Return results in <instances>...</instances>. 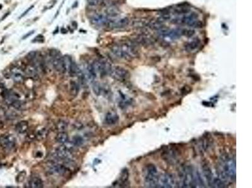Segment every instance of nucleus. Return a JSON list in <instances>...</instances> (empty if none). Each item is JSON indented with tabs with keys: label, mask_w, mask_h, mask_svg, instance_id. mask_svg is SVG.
Here are the masks:
<instances>
[{
	"label": "nucleus",
	"mask_w": 252,
	"mask_h": 188,
	"mask_svg": "<svg viewBox=\"0 0 252 188\" xmlns=\"http://www.w3.org/2000/svg\"><path fill=\"white\" fill-rule=\"evenodd\" d=\"M111 51L116 57L126 60H130L138 55L136 47L131 42L116 44L112 47Z\"/></svg>",
	"instance_id": "1"
},
{
	"label": "nucleus",
	"mask_w": 252,
	"mask_h": 188,
	"mask_svg": "<svg viewBox=\"0 0 252 188\" xmlns=\"http://www.w3.org/2000/svg\"><path fill=\"white\" fill-rule=\"evenodd\" d=\"M220 179L224 182L235 181L236 179V163L230 158L224 159L220 166Z\"/></svg>",
	"instance_id": "2"
},
{
	"label": "nucleus",
	"mask_w": 252,
	"mask_h": 188,
	"mask_svg": "<svg viewBox=\"0 0 252 188\" xmlns=\"http://www.w3.org/2000/svg\"><path fill=\"white\" fill-rule=\"evenodd\" d=\"M159 174L158 169L153 164L147 165L144 169V182L146 187H156Z\"/></svg>",
	"instance_id": "3"
},
{
	"label": "nucleus",
	"mask_w": 252,
	"mask_h": 188,
	"mask_svg": "<svg viewBox=\"0 0 252 188\" xmlns=\"http://www.w3.org/2000/svg\"><path fill=\"white\" fill-rule=\"evenodd\" d=\"M198 14L196 13H188L181 15L180 17L173 19L172 22L175 24L187 25L189 26L194 28L202 27V23L198 20Z\"/></svg>",
	"instance_id": "4"
},
{
	"label": "nucleus",
	"mask_w": 252,
	"mask_h": 188,
	"mask_svg": "<svg viewBox=\"0 0 252 188\" xmlns=\"http://www.w3.org/2000/svg\"><path fill=\"white\" fill-rule=\"evenodd\" d=\"M49 55L54 69L58 72L65 74L66 70L64 65L63 56H61L59 51L56 50H51L49 52Z\"/></svg>",
	"instance_id": "5"
},
{
	"label": "nucleus",
	"mask_w": 252,
	"mask_h": 188,
	"mask_svg": "<svg viewBox=\"0 0 252 188\" xmlns=\"http://www.w3.org/2000/svg\"><path fill=\"white\" fill-rule=\"evenodd\" d=\"M92 65L96 74H99L101 76H104L108 74H110L112 69L111 64L106 60H96Z\"/></svg>",
	"instance_id": "6"
},
{
	"label": "nucleus",
	"mask_w": 252,
	"mask_h": 188,
	"mask_svg": "<svg viewBox=\"0 0 252 188\" xmlns=\"http://www.w3.org/2000/svg\"><path fill=\"white\" fill-rule=\"evenodd\" d=\"M175 184V181L174 176L169 173H164L159 176L156 187L172 188Z\"/></svg>",
	"instance_id": "7"
},
{
	"label": "nucleus",
	"mask_w": 252,
	"mask_h": 188,
	"mask_svg": "<svg viewBox=\"0 0 252 188\" xmlns=\"http://www.w3.org/2000/svg\"><path fill=\"white\" fill-rule=\"evenodd\" d=\"M110 75L113 78L118 81H124L129 77V73L127 70L119 66L112 67Z\"/></svg>",
	"instance_id": "8"
},
{
	"label": "nucleus",
	"mask_w": 252,
	"mask_h": 188,
	"mask_svg": "<svg viewBox=\"0 0 252 188\" xmlns=\"http://www.w3.org/2000/svg\"><path fill=\"white\" fill-rule=\"evenodd\" d=\"M71 147H68L66 145H63L58 148L55 152V157L57 159L63 161H69L72 158V154L71 152Z\"/></svg>",
	"instance_id": "9"
},
{
	"label": "nucleus",
	"mask_w": 252,
	"mask_h": 188,
	"mask_svg": "<svg viewBox=\"0 0 252 188\" xmlns=\"http://www.w3.org/2000/svg\"><path fill=\"white\" fill-rule=\"evenodd\" d=\"M16 144L15 138L12 135H5L0 137V145L4 149L11 150Z\"/></svg>",
	"instance_id": "10"
},
{
	"label": "nucleus",
	"mask_w": 252,
	"mask_h": 188,
	"mask_svg": "<svg viewBox=\"0 0 252 188\" xmlns=\"http://www.w3.org/2000/svg\"><path fill=\"white\" fill-rule=\"evenodd\" d=\"M129 23V19L127 17H123L110 20L107 25L110 28H122L127 26Z\"/></svg>",
	"instance_id": "11"
},
{
	"label": "nucleus",
	"mask_w": 252,
	"mask_h": 188,
	"mask_svg": "<svg viewBox=\"0 0 252 188\" xmlns=\"http://www.w3.org/2000/svg\"><path fill=\"white\" fill-rule=\"evenodd\" d=\"M108 20L109 19L108 17L102 14H95L90 18L91 23L98 26H107Z\"/></svg>",
	"instance_id": "12"
},
{
	"label": "nucleus",
	"mask_w": 252,
	"mask_h": 188,
	"mask_svg": "<svg viewBox=\"0 0 252 188\" xmlns=\"http://www.w3.org/2000/svg\"><path fill=\"white\" fill-rule=\"evenodd\" d=\"M10 76L13 81L18 83H21L24 80L23 71L17 67H13L10 70Z\"/></svg>",
	"instance_id": "13"
},
{
	"label": "nucleus",
	"mask_w": 252,
	"mask_h": 188,
	"mask_svg": "<svg viewBox=\"0 0 252 188\" xmlns=\"http://www.w3.org/2000/svg\"><path fill=\"white\" fill-rule=\"evenodd\" d=\"M201 44V40L199 38H195L187 42L185 45V48L188 52H193L199 48Z\"/></svg>",
	"instance_id": "14"
},
{
	"label": "nucleus",
	"mask_w": 252,
	"mask_h": 188,
	"mask_svg": "<svg viewBox=\"0 0 252 188\" xmlns=\"http://www.w3.org/2000/svg\"><path fill=\"white\" fill-rule=\"evenodd\" d=\"M85 72H83L85 74L86 79L90 81V82H93L95 78L97 77V74L95 71L93 66L92 64H87L85 68Z\"/></svg>",
	"instance_id": "15"
},
{
	"label": "nucleus",
	"mask_w": 252,
	"mask_h": 188,
	"mask_svg": "<svg viewBox=\"0 0 252 188\" xmlns=\"http://www.w3.org/2000/svg\"><path fill=\"white\" fill-rule=\"evenodd\" d=\"M202 173L204 175V177H205L208 185L211 187V184H212V182L214 179V176H213V174L212 172L211 169V168L207 165H204L202 166Z\"/></svg>",
	"instance_id": "16"
},
{
	"label": "nucleus",
	"mask_w": 252,
	"mask_h": 188,
	"mask_svg": "<svg viewBox=\"0 0 252 188\" xmlns=\"http://www.w3.org/2000/svg\"><path fill=\"white\" fill-rule=\"evenodd\" d=\"M119 117L118 115L113 112H108L105 118V122L109 125H115L119 121Z\"/></svg>",
	"instance_id": "17"
},
{
	"label": "nucleus",
	"mask_w": 252,
	"mask_h": 188,
	"mask_svg": "<svg viewBox=\"0 0 252 188\" xmlns=\"http://www.w3.org/2000/svg\"><path fill=\"white\" fill-rule=\"evenodd\" d=\"M29 129V122L26 120H21L16 125V131L20 134H25Z\"/></svg>",
	"instance_id": "18"
},
{
	"label": "nucleus",
	"mask_w": 252,
	"mask_h": 188,
	"mask_svg": "<svg viewBox=\"0 0 252 188\" xmlns=\"http://www.w3.org/2000/svg\"><path fill=\"white\" fill-rule=\"evenodd\" d=\"M50 171L53 173H55L59 175H63L67 172L68 169L64 166L61 164H54L52 166Z\"/></svg>",
	"instance_id": "19"
},
{
	"label": "nucleus",
	"mask_w": 252,
	"mask_h": 188,
	"mask_svg": "<svg viewBox=\"0 0 252 188\" xmlns=\"http://www.w3.org/2000/svg\"><path fill=\"white\" fill-rule=\"evenodd\" d=\"M29 187L31 188H42L44 187V184L40 178L34 177L29 181Z\"/></svg>",
	"instance_id": "20"
},
{
	"label": "nucleus",
	"mask_w": 252,
	"mask_h": 188,
	"mask_svg": "<svg viewBox=\"0 0 252 188\" xmlns=\"http://www.w3.org/2000/svg\"><path fill=\"white\" fill-rule=\"evenodd\" d=\"M48 134V130L45 128H42L37 131L36 133V137L38 141H43L47 137Z\"/></svg>",
	"instance_id": "21"
},
{
	"label": "nucleus",
	"mask_w": 252,
	"mask_h": 188,
	"mask_svg": "<svg viewBox=\"0 0 252 188\" xmlns=\"http://www.w3.org/2000/svg\"><path fill=\"white\" fill-rule=\"evenodd\" d=\"M55 141L57 142L62 144H64L68 141V134L65 132H59L56 137H55Z\"/></svg>",
	"instance_id": "22"
},
{
	"label": "nucleus",
	"mask_w": 252,
	"mask_h": 188,
	"mask_svg": "<svg viewBox=\"0 0 252 188\" xmlns=\"http://www.w3.org/2000/svg\"><path fill=\"white\" fill-rule=\"evenodd\" d=\"M24 72L26 75L32 77H36L37 76V70L33 65H29L26 66Z\"/></svg>",
	"instance_id": "23"
},
{
	"label": "nucleus",
	"mask_w": 252,
	"mask_h": 188,
	"mask_svg": "<svg viewBox=\"0 0 252 188\" xmlns=\"http://www.w3.org/2000/svg\"><path fill=\"white\" fill-rule=\"evenodd\" d=\"M119 11L117 8H116L115 6H110L108 7V8L105 10V13L107 16L114 17L117 16V15L119 14Z\"/></svg>",
	"instance_id": "24"
},
{
	"label": "nucleus",
	"mask_w": 252,
	"mask_h": 188,
	"mask_svg": "<svg viewBox=\"0 0 252 188\" xmlns=\"http://www.w3.org/2000/svg\"><path fill=\"white\" fill-rule=\"evenodd\" d=\"M78 92H79L78 84L74 81H71L70 82V93H71V95L73 96H77V94L78 93Z\"/></svg>",
	"instance_id": "25"
},
{
	"label": "nucleus",
	"mask_w": 252,
	"mask_h": 188,
	"mask_svg": "<svg viewBox=\"0 0 252 188\" xmlns=\"http://www.w3.org/2000/svg\"><path fill=\"white\" fill-rule=\"evenodd\" d=\"M92 89H93V93L95 94L96 96H98L102 94V86L99 82H93V85H92Z\"/></svg>",
	"instance_id": "26"
},
{
	"label": "nucleus",
	"mask_w": 252,
	"mask_h": 188,
	"mask_svg": "<svg viewBox=\"0 0 252 188\" xmlns=\"http://www.w3.org/2000/svg\"><path fill=\"white\" fill-rule=\"evenodd\" d=\"M56 129L59 132H65L68 128V123L64 120H59L56 123Z\"/></svg>",
	"instance_id": "27"
},
{
	"label": "nucleus",
	"mask_w": 252,
	"mask_h": 188,
	"mask_svg": "<svg viewBox=\"0 0 252 188\" xmlns=\"http://www.w3.org/2000/svg\"><path fill=\"white\" fill-rule=\"evenodd\" d=\"M181 31H182V36H185L188 38L192 37L195 33V31L193 29H189V28L181 29Z\"/></svg>",
	"instance_id": "28"
},
{
	"label": "nucleus",
	"mask_w": 252,
	"mask_h": 188,
	"mask_svg": "<svg viewBox=\"0 0 252 188\" xmlns=\"http://www.w3.org/2000/svg\"><path fill=\"white\" fill-rule=\"evenodd\" d=\"M83 144V139L79 136H76L73 138V145L74 146H81Z\"/></svg>",
	"instance_id": "29"
},
{
	"label": "nucleus",
	"mask_w": 252,
	"mask_h": 188,
	"mask_svg": "<svg viewBox=\"0 0 252 188\" xmlns=\"http://www.w3.org/2000/svg\"><path fill=\"white\" fill-rule=\"evenodd\" d=\"M189 12H190V10H189L188 8H184V7L179 8H177V9H176V10H175V13H177V14H178V15H180L187 14V13H189Z\"/></svg>",
	"instance_id": "30"
},
{
	"label": "nucleus",
	"mask_w": 252,
	"mask_h": 188,
	"mask_svg": "<svg viewBox=\"0 0 252 188\" xmlns=\"http://www.w3.org/2000/svg\"><path fill=\"white\" fill-rule=\"evenodd\" d=\"M25 177H26V172H25V171H23L20 172L18 174V176H17V182H22V181L25 179Z\"/></svg>",
	"instance_id": "31"
},
{
	"label": "nucleus",
	"mask_w": 252,
	"mask_h": 188,
	"mask_svg": "<svg viewBox=\"0 0 252 188\" xmlns=\"http://www.w3.org/2000/svg\"><path fill=\"white\" fill-rule=\"evenodd\" d=\"M34 8V5H31V7H29V8H28L21 15V16L19 17V19H21V18H22L23 17H24L26 15H27L28 14V13H29L33 8Z\"/></svg>",
	"instance_id": "32"
},
{
	"label": "nucleus",
	"mask_w": 252,
	"mask_h": 188,
	"mask_svg": "<svg viewBox=\"0 0 252 188\" xmlns=\"http://www.w3.org/2000/svg\"><path fill=\"white\" fill-rule=\"evenodd\" d=\"M87 3L90 6L92 7L97 6L99 3H100V2L98 1V0H87Z\"/></svg>",
	"instance_id": "33"
},
{
	"label": "nucleus",
	"mask_w": 252,
	"mask_h": 188,
	"mask_svg": "<svg viewBox=\"0 0 252 188\" xmlns=\"http://www.w3.org/2000/svg\"><path fill=\"white\" fill-rule=\"evenodd\" d=\"M128 178V172L127 170H123L121 174V179L122 181H126L127 180Z\"/></svg>",
	"instance_id": "34"
},
{
	"label": "nucleus",
	"mask_w": 252,
	"mask_h": 188,
	"mask_svg": "<svg viewBox=\"0 0 252 188\" xmlns=\"http://www.w3.org/2000/svg\"><path fill=\"white\" fill-rule=\"evenodd\" d=\"M33 42H39V43H42L44 42V38L42 35H39L37 37H36L34 40H33Z\"/></svg>",
	"instance_id": "35"
},
{
	"label": "nucleus",
	"mask_w": 252,
	"mask_h": 188,
	"mask_svg": "<svg viewBox=\"0 0 252 188\" xmlns=\"http://www.w3.org/2000/svg\"><path fill=\"white\" fill-rule=\"evenodd\" d=\"M34 32H35V31H34V30H32V31H29V33H27L26 34H25V35H23V37H22V40H25V39H26L28 37H31V35H32L34 34Z\"/></svg>",
	"instance_id": "36"
},
{
	"label": "nucleus",
	"mask_w": 252,
	"mask_h": 188,
	"mask_svg": "<svg viewBox=\"0 0 252 188\" xmlns=\"http://www.w3.org/2000/svg\"><path fill=\"white\" fill-rule=\"evenodd\" d=\"M2 8V5H0V10Z\"/></svg>",
	"instance_id": "37"
},
{
	"label": "nucleus",
	"mask_w": 252,
	"mask_h": 188,
	"mask_svg": "<svg viewBox=\"0 0 252 188\" xmlns=\"http://www.w3.org/2000/svg\"><path fill=\"white\" fill-rule=\"evenodd\" d=\"M98 1H99V2L101 3L102 2H103V0H98Z\"/></svg>",
	"instance_id": "38"
}]
</instances>
